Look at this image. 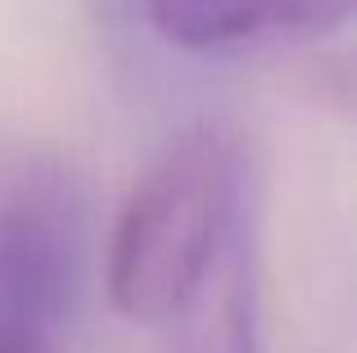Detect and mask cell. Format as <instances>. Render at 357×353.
<instances>
[{
	"label": "cell",
	"mask_w": 357,
	"mask_h": 353,
	"mask_svg": "<svg viewBox=\"0 0 357 353\" xmlns=\"http://www.w3.org/2000/svg\"><path fill=\"white\" fill-rule=\"evenodd\" d=\"M353 0H145L163 41L181 50H240L280 36H326L344 27Z\"/></svg>",
	"instance_id": "3957f363"
},
{
	"label": "cell",
	"mask_w": 357,
	"mask_h": 353,
	"mask_svg": "<svg viewBox=\"0 0 357 353\" xmlns=\"http://www.w3.org/2000/svg\"><path fill=\"white\" fill-rule=\"evenodd\" d=\"M0 353H50V349H45V336H32V331H18V326H0Z\"/></svg>",
	"instance_id": "277c9868"
},
{
	"label": "cell",
	"mask_w": 357,
	"mask_h": 353,
	"mask_svg": "<svg viewBox=\"0 0 357 353\" xmlns=\"http://www.w3.org/2000/svg\"><path fill=\"white\" fill-rule=\"evenodd\" d=\"M240 145L227 127L181 132L131 186L109 240V299L127 322L181 317L208 281L236 209Z\"/></svg>",
	"instance_id": "6da1fadb"
},
{
	"label": "cell",
	"mask_w": 357,
	"mask_h": 353,
	"mask_svg": "<svg viewBox=\"0 0 357 353\" xmlns=\"http://www.w3.org/2000/svg\"><path fill=\"white\" fill-rule=\"evenodd\" d=\"M86 222L59 181H27L0 200V326L45 336L82 285Z\"/></svg>",
	"instance_id": "7a4b0ae2"
}]
</instances>
